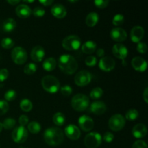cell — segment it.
<instances>
[{
    "label": "cell",
    "instance_id": "27",
    "mask_svg": "<svg viewBox=\"0 0 148 148\" xmlns=\"http://www.w3.org/2000/svg\"><path fill=\"white\" fill-rule=\"evenodd\" d=\"M65 121H66V118H65V116L62 113L58 112L53 115V121L56 125L61 127V126L64 124Z\"/></svg>",
    "mask_w": 148,
    "mask_h": 148
},
{
    "label": "cell",
    "instance_id": "16",
    "mask_svg": "<svg viewBox=\"0 0 148 148\" xmlns=\"http://www.w3.org/2000/svg\"><path fill=\"white\" fill-rule=\"evenodd\" d=\"M106 105L103 101H95L90 106V111L95 115H102L106 111Z\"/></svg>",
    "mask_w": 148,
    "mask_h": 148
},
{
    "label": "cell",
    "instance_id": "24",
    "mask_svg": "<svg viewBox=\"0 0 148 148\" xmlns=\"http://www.w3.org/2000/svg\"><path fill=\"white\" fill-rule=\"evenodd\" d=\"M56 61L53 57H49L44 60L43 63V67L47 72H51L56 68Z\"/></svg>",
    "mask_w": 148,
    "mask_h": 148
},
{
    "label": "cell",
    "instance_id": "2",
    "mask_svg": "<svg viewBox=\"0 0 148 148\" xmlns=\"http://www.w3.org/2000/svg\"><path fill=\"white\" fill-rule=\"evenodd\" d=\"M58 64L61 71L67 75L74 74L78 68L77 60L69 54H63L59 56Z\"/></svg>",
    "mask_w": 148,
    "mask_h": 148
},
{
    "label": "cell",
    "instance_id": "37",
    "mask_svg": "<svg viewBox=\"0 0 148 148\" xmlns=\"http://www.w3.org/2000/svg\"><path fill=\"white\" fill-rule=\"evenodd\" d=\"M33 15L36 17H43V15L46 13V11H45L44 9L41 7H37L34 9V10L32 11Z\"/></svg>",
    "mask_w": 148,
    "mask_h": 148
},
{
    "label": "cell",
    "instance_id": "25",
    "mask_svg": "<svg viewBox=\"0 0 148 148\" xmlns=\"http://www.w3.org/2000/svg\"><path fill=\"white\" fill-rule=\"evenodd\" d=\"M98 20H99L98 14L96 12H92L88 14V16L86 17V20H85V23H86L87 25L89 27H93L98 23Z\"/></svg>",
    "mask_w": 148,
    "mask_h": 148
},
{
    "label": "cell",
    "instance_id": "34",
    "mask_svg": "<svg viewBox=\"0 0 148 148\" xmlns=\"http://www.w3.org/2000/svg\"><path fill=\"white\" fill-rule=\"evenodd\" d=\"M103 94V90L101 88L98 87V88H94L91 91L90 94V98L92 99H98V98H100L102 96Z\"/></svg>",
    "mask_w": 148,
    "mask_h": 148
},
{
    "label": "cell",
    "instance_id": "11",
    "mask_svg": "<svg viewBox=\"0 0 148 148\" xmlns=\"http://www.w3.org/2000/svg\"><path fill=\"white\" fill-rule=\"evenodd\" d=\"M78 124L81 130L84 132H90L94 127V121L92 118L87 115H82L78 119Z\"/></svg>",
    "mask_w": 148,
    "mask_h": 148
},
{
    "label": "cell",
    "instance_id": "10",
    "mask_svg": "<svg viewBox=\"0 0 148 148\" xmlns=\"http://www.w3.org/2000/svg\"><path fill=\"white\" fill-rule=\"evenodd\" d=\"M92 79V76L89 72L82 70L78 72L75 77V82L77 85L80 87L88 85Z\"/></svg>",
    "mask_w": 148,
    "mask_h": 148
},
{
    "label": "cell",
    "instance_id": "50",
    "mask_svg": "<svg viewBox=\"0 0 148 148\" xmlns=\"http://www.w3.org/2000/svg\"><path fill=\"white\" fill-rule=\"evenodd\" d=\"M7 2L10 4H11V5L14 6L16 5V4H18L20 1L19 0H9V1H7Z\"/></svg>",
    "mask_w": 148,
    "mask_h": 148
},
{
    "label": "cell",
    "instance_id": "44",
    "mask_svg": "<svg viewBox=\"0 0 148 148\" xmlns=\"http://www.w3.org/2000/svg\"><path fill=\"white\" fill-rule=\"evenodd\" d=\"M103 139L105 142L106 143H111V142L114 140V135L110 132H106L105 134H103Z\"/></svg>",
    "mask_w": 148,
    "mask_h": 148
},
{
    "label": "cell",
    "instance_id": "28",
    "mask_svg": "<svg viewBox=\"0 0 148 148\" xmlns=\"http://www.w3.org/2000/svg\"><path fill=\"white\" fill-rule=\"evenodd\" d=\"M20 108L23 111H25V112H29L33 108V103H32V102L30 100L27 99V98H25V99H23L20 101Z\"/></svg>",
    "mask_w": 148,
    "mask_h": 148
},
{
    "label": "cell",
    "instance_id": "9",
    "mask_svg": "<svg viewBox=\"0 0 148 148\" xmlns=\"http://www.w3.org/2000/svg\"><path fill=\"white\" fill-rule=\"evenodd\" d=\"M28 132L25 127H17L14 129L12 133V138L13 141L17 143H23L27 140Z\"/></svg>",
    "mask_w": 148,
    "mask_h": 148
},
{
    "label": "cell",
    "instance_id": "19",
    "mask_svg": "<svg viewBox=\"0 0 148 148\" xmlns=\"http://www.w3.org/2000/svg\"><path fill=\"white\" fill-rule=\"evenodd\" d=\"M132 65L136 71L145 72L147 69V62L140 56H136L132 60Z\"/></svg>",
    "mask_w": 148,
    "mask_h": 148
},
{
    "label": "cell",
    "instance_id": "53",
    "mask_svg": "<svg viewBox=\"0 0 148 148\" xmlns=\"http://www.w3.org/2000/svg\"><path fill=\"white\" fill-rule=\"evenodd\" d=\"M22 148H23V147H22Z\"/></svg>",
    "mask_w": 148,
    "mask_h": 148
},
{
    "label": "cell",
    "instance_id": "49",
    "mask_svg": "<svg viewBox=\"0 0 148 148\" xmlns=\"http://www.w3.org/2000/svg\"><path fill=\"white\" fill-rule=\"evenodd\" d=\"M143 98L145 103H148V88H146L145 89L144 92H143Z\"/></svg>",
    "mask_w": 148,
    "mask_h": 148
},
{
    "label": "cell",
    "instance_id": "38",
    "mask_svg": "<svg viewBox=\"0 0 148 148\" xmlns=\"http://www.w3.org/2000/svg\"><path fill=\"white\" fill-rule=\"evenodd\" d=\"M9 110V104L6 101H0V116L6 114Z\"/></svg>",
    "mask_w": 148,
    "mask_h": 148
},
{
    "label": "cell",
    "instance_id": "4",
    "mask_svg": "<svg viewBox=\"0 0 148 148\" xmlns=\"http://www.w3.org/2000/svg\"><path fill=\"white\" fill-rule=\"evenodd\" d=\"M90 100L87 95L84 94H77L72 98L71 104L75 111H84L89 106Z\"/></svg>",
    "mask_w": 148,
    "mask_h": 148
},
{
    "label": "cell",
    "instance_id": "23",
    "mask_svg": "<svg viewBox=\"0 0 148 148\" xmlns=\"http://www.w3.org/2000/svg\"><path fill=\"white\" fill-rule=\"evenodd\" d=\"M97 44L92 40H88L82 46V51L86 54H90L96 51Z\"/></svg>",
    "mask_w": 148,
    "mask_h": 148
},
{
    "label": "cell",
    "instance_id": "52",
    "mask_svg": "<svg viewBox=\"0 0 148 148\" xmlns=\"http://www.w3.org/2000/svg\"><path fill=\"white\" fill-rule=\"evenodd\" d=\"M25 2H27V3H33L34 2V1L33 0H32V1H24Z\"/></svg>",
    "mask_w": 148,
    "mask_h": 148
},
{
    "label": "cell",
    "instance_id": "6",
    "mask_svg": "<svg viewBox=\"0 0 148 148\" xmlns=\"http://www.w3.org/2000/svg\"><path fill=\"white\" fill-rule=\"evenodd\" d=\"M102 142V137L98 132H90L87 134L84 140L85 145L88 148H97Z\"/></svg>",
    "mask_w": 148,
    "mask_h": 148
},
{
    "label": "cell",
    "instance_id": "47",
    "mask_svg": "<svg viewBox=\"0 0 148 148\" xmlns=\"http://www.w3.org/2000/svg\"><path fill=\"white\" fill-rule=\"evenodd\" d=\"M39 2L43 6H46V7H48V6L51 5L53 3V0H42V1H39Z\"/></svg>",
    "mask_w": 148,
    "mask_h": 148
},
{
    "label": "cell",
    "instance_id": "33",
    "mask_svg": "<svg viewBox=\"0 0 148 148\" xmlns=\"http://www.w3.org/2000/svg\"><path fill=\"white\" fill-rule=\"evenodd\" d=\"M14 40L12 38H4L2 39L1 42V46H2V48L6 49H11V48L14 46Z\"/></svg>",
    "mask_w": 148,
    "mask_h": 148
},
{
    "label": "cell",
    "instance_id": "35",
    "mask_svg": "<svg viewBox=\"0 0 148 148\" xmlns=\"http://www.w3.org/2000/svg\"><path fill=\"white\" fill-rule=\"evenodd\" d=\"M113 24L116 26H120L124 23V17L123 14H117L113 18Z\"/></svg>",
    "mask_w": 148,
    "mask_h": 148
},
{
    "label": "cell",
    "instance_id": "39",
    "mask_svg": "<svg viewBox=\"0 0 148 148\" xmlns=\"http://www.w3.org/2000/svg\"><path fill=\"white\" fill-rule=\"evenodd\" d=\"M85 62L87 66H93L97 64V59L93 56H89L85 59Z\"/></svg>",
    "mask_w": 148,
    "mask_h": 148
},
{
    "label": "cell",
    "instance_id": "51",
    "mask_svg": "<svg viewBox=\"0 0 148 148\" xmlns=\"http://www.w3.org/2000/svg\"><path fill=\"white\" fill-rule=\"evenodd\" d=\"M3 129V127H2V124L1 123H0V132H1V130H2Z\"/></svg>",
    "mask_w": 148,
    "mask_h": 148
},
{
    "label": "cell",
    "instance_id": "20",
    "mask_svg": "<svg viewBox=\"0 0 148 148\" xmlns=\"http://www.w3.org/2000/svg\"><path fill=\"white\" fill-rule=\"evenodd\" d=\"M147 129L143 124H136L132 129V134L135 138L140 139L147 135Z\"/></svg>",
    "mask_w": 148,
    "mask_h": 148
},
{
    "label": "cell",
    "instance_id": "30",
    "mask_svg": "<svg viewBox=\"0 0 148 148\" xmlns=\"http://www.w3.org/2000/svg\"><path fill=\"white\" fill-rule=\"evenodd\" d=\"M16 125V121L15 119L12 118H7L4 120L2 123V127L5 130H12L14 128Z\"/></svg>",
    "mask_w": 148,
    "mask_h": 148
},
{
    "label": "cell",
    "instance_id": "13",
    "mask_svg": "<svg viewBox=\"0 0 148 148\" xmlns=\"http://www.w3.org/2000/svg\"><path fill=\"white\" fill-rule=\"evenodd\" d=\"M112 53L118 59L124 61L128 55V49L121 43H116L112 48Z\"/></svg>",
    "mask_w": 148,
    "mask_h": 148
},
{
    "label": "cell",
    "instance_id": "18",
    "mask_svg": "<svg viewBox=\"0 0 148 148\" xmlns=\"http://www.w3.org/2000/svg\"><path fill=\"white\" fill-rule=\"evenodd\" d=\"M45 56V50L41 46H36L31 50L30 57L35 62H40Z\"/></svg>",
    "mask_w": 148,
    "mask_h": 148
},
{
    "label": "cell",
    "instance_id": "15",
    "mask_svg": "<svg viewBox=\"0 0 148 148\" xmlns=\"http://www.w3.org/2000/svg\"><path fill=\"white\" fill-rule=\"evenodd\" d=\"M110 34H111V38L116 42H123L127 38V32L121 27L113 28Z\"/></svg>",
    "mask_w": 148,
    "mask_h": 148
},
{
    "label": "cell",
    "instance_id": "36",
    "mask_svg": "<svg viewBox=\"0 0 148 148\" xmlns=\"http://www.w3.org/2000/svg\"><path fill=\"white\" fill-rule=\"evenodd\" d=\"M17 96V93L14 90H9L4 94V99L6 101H14Z\"/></svg>",
    "mask_w": 148,
    "mask_h": 148
},
{
    "label": "cell",
    "instance_id": "21",
    "mask_svg": "<svg viewBox=\"0 0 148 148\" xmlns=\"http://www.w3.org/2000/svg\"><path fill=\"white\" fill-rule=\"evenodd\" d=\"M51 14L55 17L59 19L64 18L66 15V10L64 5L61 4H56L51 7Z\"/></svg>",
    "mask_w": 148,
    "mask_h": 148
},
{
    "label": "cell",
    "instance_id": "41",
    "mask_svg": "<svg viewBox=\"0 0 148 148\" xmlns=\"http://www.w3.org/2000/svg\"><path fill=\"white\" fill-rule=\"evenodd\" d=\"M94 4L98 8L103 9L108 5L109 1L108 0H95V1H94Z\"/></svg>",
    "mask_w": 148,
    "mask_h": 148
},
{
    "label": "cell",
    "instance_id": "45",
    "mask_svg": "<svg viewBox=\"0 0 148 148\" xmlns=\"http://www.w3.org/2000/svg\"><path fill=\"white\" fill-rule=\"evenodd\" d=\"M132 148H147V145L145 142L143 140H137L133 144Z\"/></svg>",
    "mask_w": 148,
    "mask_h": 148
},
{
    "label": "cell",
    "instance_id": "5",
    "mask_svg": "<svg viewBox=\"0 0 148 148\" xmlns=\"http://www.w3.org/2000/svg\"><path fill=\"white\" fill-rule=\"evenodd\" d=\"M62 46L68 51H75L81 46V40L77 36L71 35L65 38L62 41Z\"/></svg>",
    "mask_w": 148,
    "mask_h": 148
},
{
    "label": "cell",
    "instance_id": "3",
    "mask_svg": "<svg viewBox=\"0 0 148 148\" xmlns=\"http://www.w3.org/2000/svg\"><path fill=\"white\" fill-rule=\"evenodd\" d=\"M41 85L43 89L50 93H56L60 89L59 79L51 75H46L42 78Z\"/></svg>",
    "mask_w": 148,
    "mask_h": 148
},
{
    "label": "cell",
    "instance_id": "29",
    "mask_svg": "<svg viewBox=\"0 0 148 148\" xmlns=\"http://www.w3.org/2000/svg\"><path fill=\"white\" fill-rule=\"evenodd\" d=\"M27 129H28L29 132L32 134H38V132H40V130H41V126L39 123L33 121L29 123L28 125H27Z\"/></svg>",
    "mask_w": 148,
    "mask_h": 148
},
{
    "label": "cell",
    "instance_id": "22",
    "mask_svg": "<svg viewBox=\"0 0 148 148\" xmlns=\"http://www.w3.org/2000/svg\"><path fill=\"white\" fill-rule=\"evenodd\" d=\"M16 14L19 17L21 18H27L32 14V10L30 7L26 4H19L16 7Z\"/></svg>",
    "mask_w": 148,
    "mask_h": 148
},
{
    "label": "cell",
    "instance_id": "42",
    "mask_svg": "<svg viewBox=\"0 0 148 148\" xmlns=\"http://www.w3.org/2000/svg\"><path fill=\"white\" fill-rule=\"evenodd\" d=\"M137 50L140 53H145L147 51V46L146 43L140 42L137 46Z\"/></svg>",
    "mask_w": 148,
    "mask_h": 148
},
{
    "label": "cell",
    "instance_id": "1",
    "mask_svg": "<svg viewBox=\"0 0 148 148\" xmlns=\"http://www.w3.org/2000/svg\"><path fill=\"white\" fill-rule=\"evenodd\" d=\"M45 142L49 145L58 146L62 144L64 139L63 131L58 127H50L43 134Z\"/></svg>",
    "mask_w": 148,
    "mask_h": 148
},
{
    "label": "cell",
    "instance_id": "43",
    "mask_svg": "<svg viewBox=\"0 0 148 148\" xmlns=\"http://www.w3.org/2000/svg\"><path fill=\"white\" fill-rule=\"evenodd\" d=\"M8 76L9 72L7 69L4 68V69H0V82L5 81L8 78Z\"/></svg>",
    "mask_w": 148,
    "mask_h": 148
},
{
    "label": "cell",
    "instance_id": "12",
    "mask_svg": "<svg viewBox=\"0 0 148 148\" xmlns=\"http://www.w3.org/2000/svg\"><path fill=\"white\" fill-rule=\"evenodd\" d=\"M115 61L111 56H104L100 59L99 67L101 70L110 72L115 68Z\"/></svg>",
    "mask_w": 148,
    "mask_h": 148
},
{
    "label": "cell",
    "instance_id": "32",
    "mask_svg": "<svg viewBox=\"0 0 148 148\" xmlns=\"http://www.w3.org/2000/svg\"><path fill=\"white\" fill-rule=\"evenodd\" d=\"M37 70V66L34 63H29L26 64L24 67V72L26 75H31L34 74Z\"/></svg>",
    "mask_w": 148,
    "mask_h": 148
},
{
    "label": "cell",
    "instance_id": "14",
    "mask_svg": "<svg viewBox=\"0 0 148 148\" xmlns=\"http://www.w3.org/2000/svg\"><path fill=\"white\" fill-rule=\"evenodd\" d=\"M64 133L66 137L72 140H77L81 135L79 127H77L75 124H69L65 128Z\"/></svg>",
    "mask_w": 148,
    "mask_h": 148
},
{
    "label": "cell",
    "instance_id": "31",
    "mask_svg": "<svg viewBox=\"0 0 148 148\" xmlns=\"http://www.w3.org/2000/svg\"><path fill=\"white\" fill-rule=\"evenodd\" d=\"M139 116V113L134 108H132L130 109L127 113H126V119L129 121H134V120L137 119Z\"/></svg>",
    "mask_w": 148,
    "mask_h": 148
},
{
    "label": "cell",
    "instance_id": "7",
    "mask_svg": "<svg viewBox=\"0 0 148 148\" xmlns=\"http://www.w3.org/2000/svg\"><path fill=\"white\" fill-rule=\"evenodd\" d=\"M125 124V118L121 114H115L112 116L108 121V127L114 132H118L122 130Z\"/></svg>",
    "mask_w": 148,
    "mask_h": 148
},
{
    "label": "cell",
    "instance_id": "8",
    "mask_svg": "<svg viewBox=\"0 0 148 148\" xmlns=\"http://www.w3.org/2000/svg\"><path fill=\"white\" fill-rule=\"evenodd\" d=\"M11 56L13 62L17 64H25L27 59V52L21 46H17L14 48L12 51Z\"/></svg>",
    "mask_w": 148,
    "mask_h": 148
},
{
    "label": "cell",
    "instance_id": "17",
    "mask_svg": "<svg viewBox=\"0 0 148 148\" xmlns=\"http://www.w3.org/2000/svg\"><path fill=\"white\" fill-rule=\"evenodd\" d=\"M144 28L141 26H134L130 32V38L134 43H140L144 37Z\"/></svg>",
    "mask_w": 148,
    "mask_h": 148
},
{
    "label": "cell",
    "instance_id": "26",
    "mask_svg": "<svg viewBox=\"0 0 148 148\" xmlns=\"http://www.w3.org/2000/svg\"><path fill=\"white\" fill-rule=\"evenodd\" d=\"M16 27V21L12 18H7L3 23V30L5 32H11Z\"/></svg>",
    "mask_w": 148,
    "mask_h": 148
},
{
    "label": "cell",
    "instance_id": "48",
    "mask_svg": "<svg viewBox=\"0 0 148 148\" xmlns=\"http://www.w3.org/2000/svg\"><path fill=\"white\" fill-rule=\"evenodd\" d=\"M105 51L103 49H99L96 51V54L98 57H103Z\"/></svg>",
    "mask_w": 148,
    "mask_h": 148
},
{
    "label": "cell",
    "instance_id": "46",
    "mask_svg": "<svg viewBox=\"0 0 148 148\" xmlns=\"http://www.w3.org/2000/svg\"><path fill=\"white\" fill-rule=\"evenodd\" d=\"M29 119L27 116L25 115H21L19 118V124H20V126L22 127H25V125H27L28 124Z\"/></svg>",
    "mask_w": 148,
    "mask_h": 148
},
{
    "label": "cell",
    "instance_id": "40",
    "mask_svg": "<svg viewBox=\"0 0 148 148\" xmlns=\"http://www.w3.org/2000/svg\"><path fill=\"white\" fill-rule=\"evenodd\" d=\"M60 91L63 95H64V96H69V95H70L72 94V88L69 85H64L63 87L61 88Z\"/></svg>",
    "mask_w": 148,
    "mask_h": 148
}]
</instances>
